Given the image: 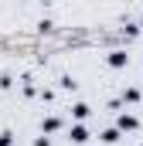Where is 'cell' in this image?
<instances>
[{"label": "cell", "mask_w": 143, "mask_h": 146, "mask_svg": "<svg viewBox=\"0 0 143 146\" xmlns=\"http://www.w3.org/2000/svg\"><path fill=\"white\" fill-rule=\"evenodd\" d=\"M109 61H112V65H123V61H126V54H123V51H112V58H109Z\"/></svg>", "instance_id": "7a4b0ae2"}, {"label": "cell", "mask_w": 143, "mask_h": 146, "mask_svg": "<svg viewBox=\"0 0 143 146\" xmlns=\"http://www.w3.org/2000/svg\"><path fill=\"white\" fill-rule=\"evenodd\" d=\"M72 139H75V143H85L89 136H85V129H82V126H75V129H72Z\"/></svg>", "instance_id": "6da1fadb"}]
</instances>
